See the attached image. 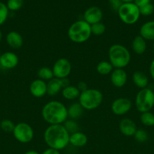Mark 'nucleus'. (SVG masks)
<instances>
[{"instance_id":"nucleus-1","label":"nucleus","mask_w":154,"mask_h":154,"mask_svg":"<svg viewBox=\"0 0 154 154\" xmlns=\"http://www.w3.org/2000/svg\"><path fill=\"white\" fill-rule=\"evenodd\" d=\"M43 138L48 147L60 151L69 144V134L63 124L49 125L44 132Z\"/></svg>"},{"instance_id":"nucleus-2","label":"nucleus","mask_w":154,"mask_h":154,"mask_svg":"<svg viewBox=\"0 0 154 154\" xmlns=\"http://www.w3.org/2000/svg\"><path fill=\"white\" fill-rule=\"evenodd\" d=\"M42 117L49 125L63 124L68 119L67 108L61 102L50 101L42 108Z\"/></svg>"},{"instance_id":"nucleus-3","label":"nucleus","mask_w":154,"mask_h":154,"mask_svg":"<svg viewBox=\"0 0 154 154\" xmlns=\"http://www.w3.org/2000/svg\"><path fill=\"white\" fill-rule=\"evenodd\" d=\"M109 61L114 69H124L131 62V54L128 48L122 45L115 44L108 51Z\"/></svg>"},{"instance_id":"nucleus-4","label":"nucleus","mask_w":154,"mask_h":154,"mask_svg":"<svg viewBox=\"0 0 154 154\" xmlns=\"http://www.w3.org/2000/svg\"><path fill=\"white\" fill-rule=\"evenodd\" d=\"M67 35L69 40L74 43H84L91 36V25L84 20L75 21L68 29Z\"/></svg>"},{"instance_id":"nucleus-5","label":"nucleus","mask_w":154,"mask_h":154,"mask_svg":"<svg viewBox=\"0 0 154 154\" xmlns=\"http://www.w3.org/2000/svg\"><path fill=\"white\" fill-rule=\"evenodd\" d=\"M104 96L98 89L88 88L80 93L79 102L84 110L93 111L97 109L102 104Z\"/></svg>"},{"instance_id":"nucleus-6","label":"nucleus","mask_w":154,"mask_h":154,"mask_svg":"<svg viewBox=\"0 0 154 154\" xmlns=\"http://www.w3.org/2000/svg\"><path fill=\"white\" fill-rule=\"evenodd\" d=\"M134 105L140 113L149 111L154 107V92L148 87L140 90L136 95Z\"/></svg>"},{"instance_id":"nucleus-7","label":"nucleus","mask_w":154,"mask_h":154,"mask_svg":"<svg viewBox=\"0 0 154 154\" xmlns=\"http://www.w3.org/2000/svg\"><path fill=\"white\" fill-rule=\"evenodd\" d=\"M117 14L122 22L127 25L136 23L140 16L139 8L134 2L122 3Z\"/></svg>"},{"instance_id":"nucleus-8","label":"nucleus","mask_w":154,"mask_h":154,"mask_svg":"<svg viewBox=\"0 0 154 154\" xmlns=\"http://www.w3.org/2000/svg\"><path fill=\"white\" fill-rule=\"evenodd\" d=\"M12 133L15 139L22 144H27L34 138V130L33 127L29 123L24 122L15 125Z\"/></svg>"},{"instance_id":"nucleus-9","label":"nucleus","mask_w":154,"mask_h":154,"mask_svg":"<svg viewBox=\"0 0 154 154\" xmlns=\"http://www.w3.org/2000/svg\"><path fill=\"white\" fill-rule=\"evenodd\" d=\"M52 71L54 78L58 79L68 78L72 71V65L66 58H60L53 65Z\"/></svg>"},{"instance_id":"nucleus-10","label":"nucleus","mask_w":154,"mask_h":154,"mask_svg":"<svg viewBox=\"0 0 154 154\" xmlns=\"http://www.w3.org/2000/svg\"><path fill=\"white\" fill-rule=\"evenodd\" d=\"M132 107L131 101L128 98H118L111 104V111L116 116H123L129 112Z\"/></svg>"},{"instance_id":"nucleus-11","label":"nucleus","mask_w":154,"mask_h":154,"mask_svg":"<svg viewBox=\"0 0 154 154\" xmlns=\"http://www.w3.org/2000/svg\"><path fill=\"white\" fill-rule=\"evenodd\" d=\"M84 20L90 25L101 22L103 18V11L98 6H91L88 8L83 14Z\"/></svg>"},{"instance_id":"nucleus-12","label":"nucleus","mask_w":154,"mask_h":154,"mask_svg":"<svg viewBox=\"0 0 154 154\" xmlns=\"http://www.w3.org/2000/svg\"><path fill=\"white\" fill-rule=\"evenodd\" d=\"M19 58L15 53L6 51L0 55V66L5 69H12L17 67Z\"/></svg>"},{"instance_id":"nucleus-13","label":"nucleus","mask_w":154,"mask_h":154,"mask_svg":"<svg viewBox=\"0 0 154 154\" xmlns=\"http://www.w3.org/2000/svg\"><path fill=\"white\" fill-rule=\"evenodd\" d=\"M128 81V75L124 69H114L110 74L111 84L117 88L123 87Z\"/></svg>"},{"instance_id":"nucleus-14","label":"nucleus","mask_w":154,"mask_h":154,"mask_svg":"<svg viewBox=\"0 0 154 154\" xmlns=\"http://www.w3.org/2000/svg\"><path fill=\"white\" fill-rule=\"evenodd\" d=\"M30 92L35 98H42L47 94V83L41 79H36L30 85Z\"/></svg>"},{"instance_id":"nucleus-15","label":"nucleus","mask_w":154,"mask_h":154,"mask_svg":"<svg viewBox=\"0 0 154 154\" xmlns=\"http://www.w3.org/2000/svg\"><path fill=\"white\" fill-rule=\"evenodd\" d=\"M119 129L122 135H124L125 136L130 137L134 136L137 127L134 120L128 118V117H125V118L122 119L119 122Z\"/></svg>"},{"instance_id":"nucleus-16","label":"nucleus","mask_w":154,"mask_h":154,"mask_svg":"<svg viewBox=\"0 0 154 154\" xmlns=\"http://www.w3.org/2000/svg\"><path fill=\"white\" fill-rule=\"evenodd\" d=\"M6 43L11 48L18 50L24 45V38L19 32L16 31H11L5 36Z\"/></svg>"},{"instance_id":"nucleus-17","label":"nucleus","mask_w":154,"mask_h":154,"mask_svg":"<svg viewBox=\"0 0 154 154\" xmlns=\"http://www.w3.org/2000/svg\"><path fill=\"white\" fill-rule=\"evenodd\" d=\"M88 143V137L83 132H78L69 135V144L75 147H82Z\"/></svg>"},{"instance_id":"nucleus-18","label":"nucleus","mask_w":154,"mask_h":154,"mask_svg":"<svg viewBox=\"0 0 154 154\" xmlns=\"http://www.w3.org/2000/svg\"><path fill=\"white\" fill-rule=\"evenodd\" d=\"M139 33L146 41H154V20L144 23L140 26Z\"/></svg>"},{"instance_id":"nucleus-19","label":"nucleus","mask_w":154,"mask_h":154,"mask_svg":"<svg viewBox=\"0 0 154 154\" xmlns=\"http://www.w3.org/2000/svg\"><path fill=\"white\" fill-rule=\"evenodd\" d=\"M63 90L61 80L54 78L47 82V94L49 96H57Z\"/></svg>"},{"instance_id":"nucleus-20","label":"nucleus","mask_w":154,"mask_h":154,"mask_svg":"<svg viewBox=\"0 0 154 154\" xmlns=\"http://www.w3.org/2000/svg\"><path fill=\"white\" fill-rule=\"evenodd\" d=\"M132 81L134 85L141 89L146 88L149 84V79L145 73L141 71H136L132 75Z\"/></svg>"},{"instance_id":"nucleus-21","label":"nucleus","mask_w":154,"mask_h":154,"mask_svg":"<svg viewBox=\"0 0 154 154\" xmlns=\"http://www.w3.org/2000/svg\"><path fill=\"white\" fill-rule=\"evenodd\" d=\"M131 48L132 51L137 55H142L145 53L146 50V42L143 38L139 35L135 36L134 38L131 43Z\"/></svg>"},{"instance_id":"nucleus-22","label":"nucleus","mask_w":154,"mask_h":154,"mask_svg":"<svg viewBox=\"0 0 154 154\" xmlns=\"http://www.w3.org/2000/svg\"><path fill=\"white\" fill-rule=\"evenodd\" d=\"M83 113H84V108L80 105L79 102H74L67 108L68 118L69 119L75 120H78L83 115Z\"/></svg>"},{"instance_id":"nucleus-23","label":"nucleus","mask_w":154,"mask_h":154,"mask_svg":"<svg viewBox=\"0 0 154 154\" xmlns=\"http://www.w3.org/2000/svg\"><path fill=\"white\" fill-rule=\"evenodd\" d=\"M80 91L79 89L77 88L76 86L69 85L68 87L63 88L61 91L62 96L66 100H75V99H79L80 96Z\"/></svg>"},{"instance_id":"nucleus-24","label":"nucleus","mask_w":154,"mask_h":154,"mask_svg":"<svg viewBox=\"0 0 154 154\" xmlns=\"http://www.w3.org/2000/svg\"><path fill=\"white\" fill-rule=\"evenodd\" d=\"M97 72L98 74L101 75H107L111 74V72H113L114 68L112 66L111 63H110V61H101L100 63H98V64L97 65Z\"/></svg>"},{"instance_id":"nucleus-25","label":"nucleus","mask_w":154,"mask_h":154,"mask_svg":"<svg viewBox=\"0 0 154 154\" xmlns=\"http://www.w3.org/2000/svg\"><path fill=\"white\" fill-rule=\"evenodd\" d=\"M37 75L39 79L42 80V81L48 82V81H51V79L54 78V74H53L52 69H50L48 67H44L40 68L37 72Z\"/></svg>"},{"instance_id":"nucleus-26","label":"nucleus","mask_w":154,"mask_h":154,"mask_svg":"<svg viewBox=\"0 0 154 154\" xmlns=\"http://www.w3.org/2000/svg\"><path fill=\"white\" fill-rule=\"evenodd\" d=\"M140 121L146 126H154V114L150 111L141 113L140 116Z\"/></svg>"},{"instance_id":"nucleus-27","label":"nucleus","mask_w":154,"mask_h":154,"mask_svg":"<svg viewBox=\"0 0 154 154\" xmlns=\"http://www.w3.org/2000/svg\"><path fill=\"white\" fill-rule=\"evenodd\" d=\"M63 125L65 127V129H66V131L69 132V135L79 131V124L78 123H77L76 120H75L68 118L67 120L63 123Z\"/></svg>"},{"instance_id":"nucleus-28","label":"nucleus","mask_w":154,"mask_h":154,"mask_svg":"<svg viewBox=\"0 0 154 154\" xmlns=\"http://www.w3.org/2000/svg\"><path fill=\"white\" fill-rule=\"evenodd\" d=\"M91 35L96 36L102 35L106 32V26L102 22L97 23L93 25H91Z\"/></svg>"},{"instance_id":"nucleus-29","label":"nucleus","mask_w":154,"mask_h":154,"mask_svg":"<svg viewBox=\"0 0 154 154\" xmlns=\"http://www.w3.org/2000/svg\"><path fill=\"white\" fill-rule=\"evenodd\" d=\"M8 8L11 11L20 10L24 5V0H8L6 3Z\"/></svg>"},{"instance_id":"nucleus-30","label":"nucleus","mask_w":154,"mask_h":154,"mask_svg":"<svg viewBox=\"0 0 154 154\" xmlns=\"http://www.w3.org/2000/svg\"><path fill=\"white\" fill-rule=\"evenodd\" d=\"M134 139L139 143L146 142L148 140V134L146 130L143 129H137L134 135Z\"/></svg>"},{"instance_id":"nucleus-31","label":"nucleus","mask_w":154,"mask_h":154,"mask_svg":"<svg viewBox=\"0 0 154 154\" xmlns=\"http://www.w3.org/2000/svg\"><path fill=\"white\" fill-rule=\"evenodd\" d=\"M14 127V123L11 120H8V119L2 120L0 123V128L5 132H13Z\"/></svg>"},{"instance_id":"nucleus-32","label":"nucleus","mask_w":154,"mask_h":154,"mask_svg":"<svg viewBox=\"0 0 154 154\" xmlns=\"http://www.w3.org/2000/svg\"><path fill=\"white\" fill-rule=\"evenodd\" d=\"M9 10L5 3L0 2V26L3 25L7 20Z\"/></svg>"},{"instance_id":"nucleus-33","label":"nucleus","mask_w":154,"mask_h":154,"mask_svg":"<svg viewBox=\"0 0 154 154\" xmlns=\"http://www.w3.org/2000/svg\"><path fill=\"white\" fill-rule=\"evenodd\" d=\"M139 10H140V15H143V16H149V15H151L153 13L154 6L151 3H149V4L146 5H143L142 7L139 8Z\"/></svg>"},{"instance_id":"nucleus-34","label":"nucleus","mask_w":154,"mask_h":154,"mask_svg":"<svg viewBox=\"0 0 154 154\" xmlns=\"http://www.w3.org/2000/svg\"><path fill=\"white\" fill-rule=\"evenodd\" d=\"M109 4H110V8L114 11H118L120 6L122 5V0H108Z\"/></svg>"},{"instance_id":"nucleus-35","label":"nucleus","mask_w":154,"mask_h":154,"mask_svg":"<svg viewBox=\"0 0 154 154\" xmlns=\"http://www.w3.org/2000/svg\"><path fill=\"white\" fill-rule=\"evenodd\" d=\"M76 87L77 88L79 89V90L80 91V93H82V92L83 91H85L86 90L88 89L87 84H86L85 82H84V81H80V82H79V84H77Z\"/></svg>"},{"instance_id":"nucleus-36","label":"nucleus","mask_w":154,"mask_h":154,"mask_svg":"<svg viewBox=\"0 0 154 154\" xmlns=\"http://www.w3.org/2000/svg\"><path fill=\"white\" fill-rule=\"evenodd\" d=\"M151 0H134V3L137 6L138 8L142 7L143 5H146L150 3Z\"/></svg>"},{"instance_id":"nucleus-37","label":"nucleus","mask_w":154,"mask_h":154,"mask_svg":"<svg viewBox=\"0 0 154 154\" xmlns=\"http://www.w3.org/2000/svg\"><path fill=\"white\" fill-rule=\"evenodd\" d=\"M42 154H60V153L59 150L48 147V148L45 149Z\"/></svg>"},{"instance_id":"nucleus-38","label":"nucleus","mask_w":154,"mask_h":154,"mask_svg":"<svg viewBox=\"0 0 154 154\" xmlns=\"http://www.w3.org/2000/svg\"><path fill=\"white\" fill-rule=\"evenodd\" d=\"M149 75H150L151 78H152V80L154 81V60L151 62L150 65H149Z\"/></svg>"},{"instance_id":"nucleus-39","label":"nucleus","mask_w":154,"mask_h":154,"mask_svg":"<svg viewBox=\"0 0 154 154\" xmlns=\"http://www.w3.org/2000/svg\"><path fill=\"white\" fill-rule=\"evenodd\" d=\"M24 154H40V153H39L38 151H36V150H28V151L26 152Z\"/></svg>"},{"instance_id":"nucleus-40","label":"nucleus","mask_w":154,"mask_h":154,"mask_svg":"<svg viewBox=\"0 0 154 154\" xmlns=\"http://www.w3.org/2000/svg\"><path fill=\"white\" fill-rule=\"evenodd\" d=\"M122 2L123 3H131L134 2V0H122Z\"/></svg>"},{"instance_id":"nucleus-41","label":"nucleus","mask_w":154,"mask_h":154,"mask_svg":"<svg viewBox=\"0 0 154 154\" xmlns=\"http://www.w3.org/2000/svg\"><path fill=\"white\" fill-rule=\"evenodd\" d=\"M2 37H3L2 32V31H1V30H0V43H1L2 40Z\"/></svg>"},{"instance_id":"nucleus-42","label":"nucleus","mask_w":154,"mask_h":154,"mask_svg":"<svg viewBox=\"0 0 154 154\" xmlns=\"http://www.w3.org/2000/svg\"><path fill=\"white\" fill-rule=\"evenodd\" d=\"M152 48H153V51H154V42H153V45H152Z\"/></svg>"},{"instance_id":"nucleus-43","label":"nucleus","mask_w":154,"mask_h":154,"mask_svg":"<svg viewBox=\"0 0 154 154\" xmlns=\"http://www.w3.org/2000/svg\"><path fill=\"white\" fill-rule=\"evenodd\" d=\"M0 55H1V54H0Z\"/></svg>"}]
</instances>
